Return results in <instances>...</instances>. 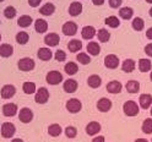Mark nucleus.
I'll return each instance as SVG.
<instances>
[{
    "mask_svg": "<svg viewBox=\"0 0 152 142\" xmlns=\"http://www.w3.org/2000/svg\"><path fill=\"white\" fill-rule=\"evenodd\" d=\"M123 111H124V114L126 117H136L139 115L140 113V106L135 102V100H126L124 104H123Z\"/></svg>",
    "mask_w": 152,
    "mask_h": 142,
    "instance_id": "obj_1",
    "label": "nucleus"
},
{
    "mask_svg": "<svg viewBox=\"0 0 152 142\" xmlns=\"http://www.w3.org/2000/svg\"><path fill=\"white\" fill-rule=\"evenodd\" d=\"M65 108L69 113H71V114H77V113H80L82 109V103L77 98H70V99L66 100Z\"/></svg>",
    "mask_w": 152,
    "mask_h": 142,
    "instance_id": "obj_2",
    "label": "nucleus"
},
{
    "mask_svg": "<svg viewBox=\"0 0 152 142\" xmlns=\"http://www.w3.org/2000/svg\"><path fill=\"white\" fill-rule=\"evenodd\" d=\"M49 97H50V94H49V91L48 88H45V87H39L36 93H34V102L38 103V104H45L49 100Z\"/></svg>",
    "mask_w": 152,
    "mask_h": 142,
    "instance_id": "obj_3",
    "label": "nucleus"
},
{
    "mask_svg": "<svg viewBox=\"0 0 152 142\" xmlns=\"http://www.w3.org/2000/svg\"><path fill=\"white\" fill-rule=\"evenodd\" d=\"M15 132H16V126L10 121H6V122H4V124H1V126H0V134H1V136L4 138L14 137Z\"/></svg>",
    "mask_w": 152,
    "mask_h": 142,
    "instance_id": "obj_4",
    "label": "nucleus"
},
{
    "mask_svg": "<svg viewBox=\"0 0 152 142\" xmlns=\"http://www.w3.org/2000/svg\"><path fill=\"white\" fill-rule=\"evenodd\" d=\"M17 68L21 71H25V72L32 71L36 68V61L32 58H27V56H25V58H21L17 61Z\"/></svg>",
    "mask_w": 152,
    "mask_h": 142,
    "instance_id": "obj_5",
    "label": "nucleus"
},
{
    "mask_svg": "<svg viewBox=\"0 0 152 142\" xmlns=\"http://www.w3.org/2000/svg\"><path fill=\"white\" fill-rule=\"evenodd\" d=\"M45 81L48 84H50V86H56V84L63 82V74L56 70H52L47 74Z\"/></svg>",
    "mask_w": 152,
    "mask_h": 142,
    "instance_id": "obj_6",
    "label": "nucleus"
},
{
    "mask_svg": "<svg viewBox=\"0 0 152 142\" xmlns=\"http://www.w3.org/2000/svg\"><path fill=\"white\" fill-rule=\"evenodd\" d=\"M33 111L31 108H27V107H23L18 110V120L23 124H30V122L33 120Z\"/></svg>",
    "mask_w": 152,
    "mask_h": 142,
    "instance_id": "obj_7",
    "label": "nucleus"
},
{
    "mask_svg": "<svg viewBox=\"0 0 152 142\" xmlns=\"http://www.w3.org/2000/svg\"><path fill=\"white\" fill-rule=\"evenodd\" d=\"M77 30H79V26L76 22L74 21H66L63 26H61V32L65 34V36H69V37H72L77 33Z\"/></svg>",
    "mask_w": 152,
    "mask_h": 142,
    "instance_id": "obj_8",
    "label": "nucleus"
},
{
    "mask_svg": "<svg viewBox=\"0 0 152 142\" xmlns=\"http://www.w3.org/2000/svg\"><path fill=\"white\" fill-rule=\"evenodd\" d=\"M3 115L6 117V118H12L17 114V111H18V107H17V104L16 103H5L3 108Z\"/></svg>",
    "mask_w": 152,
    "mask_h": 142,
    "instance_id": "obj_9",
    "label": "nucleus"
},
{
    "mask_svg": "<svg viewBox=\"0 0 152 142\" xmlns=\"http://www.w3.org/2000/svg\"><path fill=\"white\" fill-rule=\"evenodd\" d=\"M120 64V60L118 58V55L115 54H108L106 58H104V66L107 69H110V70H114L117 69Z\"/></svg>",
    "mask_w": 152,
    "mask_h": 142,
    "instance_id": "obj_10",
    "label": "nucleus"
},
{
    "mask_svg": "<svg viewBox=\"0 0 152 142\" xmlns=\"http://www.w3.org/2000/svg\"><path fill=\"white\" fill-rule=\"evenodd\" d=\"M16 94V87L14 84H4L1 87V91H0V96H1L3 99H11Z\"/></svg>",
    "mask_w": 152,
    "mask_h": 142,
    "instance_id": "obj_11",
    "label": "nucleus"
},
{
    "mask_svg": "<svg viewBox=\"0 0 152 142\" xmlns=\"http://www.w3.org/2000/svg\"><path fill=\"white\" fill-rule=\"evenodd\" d=\"M112 106H113V103L109 98L107 97H102L97 100V109L102 113H107L112 109Z\"/></svg>",
    "mask_w": 152,
    "mask_h": 142,
    "instance_id": "obj_12",
    "label": "nucleus"
},
{
    "mask_svg": "<svg viewBox=\"0 0 152 142\" xmlns=\"http://www.w3.org/2000/svg\"><path fill=\"white\" fill-rule=\"evenodd\" d=\"M44 43L48 45V47H56L60 43V37L58 33H47L44 36Z\"/></svg>",
    "mask_w": 152,
    "mask_h": 142,
    "instance_id": "obj_13",
    "label": "nucleus"
},
{
    "mask_svg": "<svg viewBox=\"0 0 152 142\" xmlns=\"http://www.w3.org/2000/svg\"><path fill=\"white\" fill-rule=\"evenodd\" d=\"M139 106L142 109H150L152 106V96L150 93H142L139 97Z\"/></svg>",
    "mask_w": 152,
    "mask_h": 142,
    "instance_id": "obj_14",
    "label": "nucleus"
},
{
    "mask_svg": "<svg viewBox=\"0 0 152 142\" xmlns=\"http://www.w3.org/2000/svg\"><path fill=\"white\" fill-rule=\"evenodd\" d=\"M63 88H64V91L66 93H74L79 88V82L76 80H74V79H68L66 81H64Z\"/></svg>",
    "mask_w": 152,
    "mask_h": 142,
    "instance_id": "obj_15",
    "label": "nucleus"
},
{
    "mask_svg": "<svg viewBox=\"0 0 152 142\" xmlns=\"http://www.w3.org/2000/svg\"><path fill=\"white\" fill-rule=\"evenodd\" d=\"M101 130H102V126L98 121H90L86 125V134L88 136H96Z\"/></svg>",
    "mask_w": 152,
    "mask_h": 142,
    "instance_id": "obj_16",
    "label": "nucleus"
},
{
    "mask_svg": "<svg viewBox=\"0 0 152 142\" xmlns=\"http://www.w3.org/2000/svg\"><path fill=\"white\" fill-rule=\"evenodd\" d=\"M96 34H97V31L93 26H85L81 30V37L86 41H91Z\"/></svg>",
    "mask_w": 152,
    "mask_h": 142,
    "instance_id": "obj_17",
    "label": "nucleus"
},
{
    "mask_svg": "<svg viewBox=\"0 0 152 142\" xmlns=\"http://www.w3.org/2000/svg\"><path fill=\"white\" fill-rule=\"evenodd\" d=\"M121 90H123V84L117 80H113L107 83V92L110 94H118L121 92Z\"/></svg>",
    "mask_w": 152,
    "mask_h": 142,
    "instance_id": "obj_18",
    "label": "nucleus"
},
{
    "mask_svg": "<svg viewBox=\"0 0 152 142\" xmlns=\"http://www.w3.org/2000/svg\"><path fill=\"white\" fill-rule=\"evenodd\" d=\"M37 55H38V59H41L43 61H49L53 58V52L49 48H47V47H42V48L38 49Z\"/></svg>",
    "mask_w": 152,
    "mask_h": 142,
    "instance_id": "obj_19",
    "label": "nucleus"
},
{
    "mask_svg": "<svg viewBox=\"0 0 152 142\" xmlns=\"http://www.w3.org/2000/svg\"><path fill=\"white\" fill-rule=\"evenodd\" d=\"M14 54V47L9 43L0 44V56L1 58H10Z\"/></svg>",
    "mask_w": 152,
    "mask_h": 142,
    "instance_id": "obj_20",
    "label": "nucleus"
},
{
    "mask_svg": "<svg viewBox=\"0 0 152 142\" xmlns=\"http://www.w3.org/2000/svg\"><path fill=\"white\" fill-rule=\"evenodd\" d=\"M134 16V9L130 6H124L119 9V17L123 20H131Z\"/></svg>",
    "mask_w": 152,
    "mask_h": 142,
    "instance_id": "obj_21",
    "label": "nucleus"
},
{
    "mask_svg": "<svg viewBox=\"0 0 152 142\" xmlns=\"http://www.w3.org/2000/svg\"><path fill=\"white\" fill-rule=\"evenodd\" d=\"M87 84H88V87H91V88H98V87H101V84H102L101 76H99V75H96V74L90 75L88 79H87Z\"/></svg>",
    "mask_w": 152,
    "mask_h": 142,
    "instance_id": "obj_22",
    "label": "nucleus"
},
{
    "mask_svg": "<svg viewBox=\"0 0 152 142\" xmlns=\"http://www.w3.org/2000/svg\"><path fill=\"white\" fill-rule=\"evenodd\" d=\"M48 22L43 18H37L34 21V30L38 32V33H45L48 31Z\"/></svg>",
    "mask_w": 152,
    "mask_h": 142,
    "instance_id": "obj_23",
    "label": "nucleus"
},
{
    "mask_svg": "<svg viewBox=\"0 0 152 142\" xmlns=\"http://www.w3.org/2000/svg\"><path fill=\"white\" fill-rule=\"evenodd\" d=\"M82 4L80 1H72L69 6V15L70 16H79L82 12Z\"/></svg>",
    "mask_w": 152,
    "mask_h": 142,
    "instance_id": "obj_24",
    "label": "nucleus"
},
{
    "mask_svg": "<svg viewBox=\"0 0 152 142\" xmlns=\"http://www.w3.org/2000/svg\"><path fill=\"white\" fill-rule=\"evenodd\" d=\"M86 49H87L88 55L96 56V55H98V54L101 53V45H99L98 42H93V41H91V42H88V44H87V47H86Z\"/></svg>",
    "mask_w": 152,
    "mask_h": 142,
    "instance_id": "obj_25",
    "label": "nucleus"
},
{
    "mask_svg": "<svg viewBox=\"0 0 152 142\" xmlns=\"http://www.w3.org/2000/svg\"><path fill=\"white\" fill-rule=\"evenodd\" d=\"M55 12V5L53 3H45L39 9V14L43 16H50Z\"/></svg>",
    "mask_w": 152,
    "mask_h": 142,
    "instance_id": "obj_26",
    "label": "nucleus"
},
{
    "mask_svg": "<svg viewBox=\"0 0 152 142\" xmlns=\"http://www.w3.org/2000/svg\"><path fill=\"white\" fill-rule=\"evenodd\" d=\"M135 68H136V63H135V60H132V59H125L124 61H123V64H121V70L124 71V72H126V74H129V72H132L135 70Z\"/></svg>",
    "mask_w": 152,
    "mask_h": 142,
    "instance_id": "obj_27",
    "label": "nucleus"
},
{
    "mask_svg": "<svg viewBox=\"0 0 152 142\" xmlns=\"http://www.w3.org/2000/svg\"><path fill=\"white\" fill-rule=\"evenodd\" d=\"M82 47H83V44H82V42L80 41V39H71V41H69V43H68V49L71 52V53H77V52H80L81 49H82Z\"/></svg>",
    "mask_w": 152,
    "mask_h": 142,
    "instance_id": "obj_28",
    "label": "nucleus"
},
{
    "mask_svg": "<svg viewBox=\"0 0 152 142\" xmlns=\"http://www.w3.org/2000/svg\"><path fill=\"white\" fill-rule=\"evenodd\" d=\"M47 131H48V135L52 136V137H58L61 135V132H63V129L59 124H50L48 126V129H47Z\"/></svg>",
    "mask_w": 152,
    "mask_h": 142,
    "instance_id": "obj_29",
    "label": "nucleus"
},
{
    "mask_svg": "<svg viewBox=\"0 0 152 142\" xmlns=\"http://www.w3.org/2000/svg\"><path fill=\"white\" fill-rule=\"evenodd\" d=\"M125 90L129 93H137L140 91V82L136 80H129L125 84Z\"/></svg>",
    "mask_w": 152,
    "mask_h": 142,
    "instance_id": "obj_30",
    "label": "nucleus"
},
{
    "mask_svg": "<svg viewBox=\"0 0 152 142\" xmlns=\"http://www.w3.org/2000/svg\"><path fill=\"white\" fill-rule=\"evenodd\" d=\"M33 22V18L30 16V15H22L17 18V25L22 27V28H26V27H30Z\"/></svg>",
    "mask_w": 152,
    "mask_h": 142,
    "instance_id": "obj_31",
    "label": "nucleus"
},
{
    "mask_svg": "<svg viewBox=\"0 0 152 142\" xmlns=\"http://www.w3.org/2000/svg\"><path fill=\"white\" fill-rule=\"evenodd\" d=\"M137 68L141 72H147V71H151L152 69V63L150 59H144V58H141L139 60V65H137Z\"/></svg>",
    "mask_w": 152,
    "mask_h": 142,
    "instance_id": "obj_32",
    "label": "nucleus"
},
{
    "mask_svg": "<svg viewBox=\"0 0 152 142\" xmlns=\"http://www.w3.org/2000/svg\"><path fill=\"white\" fill-rule=\"evenodd\" d=\"M64 71L68 74V75H70V76H74V75L79 71V65L76 64L75 61H69V63L65 64Z\"/></svg>",
    "mask_w": 152,
    "mask_h": 142,
    "instance_id": "obj_33",
    "label": "nucleus"
},
{
    "mask_svg": "<svg viewBox=\"0 0 152 142\" xmlns=\"http://www.w3.org/2000/svg\"><path fill=\"white\" fill-rule=\"evenodd\" d=\"M97 38L102 43H107L110 39V32L106 30V28H101V30L97 31Z\"/></svg>",
    "mask_w": 152,
    "mask_h": 142,
    "instance_id": "obj_34",
    "label": "nucleus"
},
{
    "mask_svg": "<svg viewBox=\"0 0 152 142\" xmlns=\"http://www.w3.org/2000/svg\"><path fill=\"white\" fill-rule=\"evenodd\" d=\"M15 39L18 44L25 45V44L28 43V41H30V34H28L27 32H25V31H20V32H17Z\"/></svg>",
    "mask_w": 152,
    "mask_h": 142,
    "instance_id": "obj_35",
    "label": "nucleus"
},
{
    "mask_svg": "<svg viewBox=\"0 0 152 142\" xmlns=\"http://www.w3.org/2000/svg\"><path fill=\"white\" fill-rule=\"evenodd\" d=\"M104 22H106V25H107L108 27H110V28H118V27L120 26V20H119V17L114 16V15L106 17Z\"/></svg>",
    "mask_w": 152,
    "mask_h": 142,
    "instance_id": "obj_36",
    "label": "nucleus"
},
{
    "mask_svg": "<svg viewBox=\"0 0 152 142\" xmlns=\"http://www.w3.org/2000/svg\"><path fill=\"white\" fill-rule=\"evenodd\" d=\"M22 91H23L26 94H33V93H36V91H37L36 83H34V82H31V81L23 82V84H22Z\"/></svg>",
    "mask_w": 152,
    "mask_h": 142,
    "instance_id": "obj_37",
    "label": "nucleus"
},
{
    "mask_svg": "<svg viewBox=\"0 0 152 142\" xmlns=\"http://www.w3.org/2000/svg\"><path fill=\"white\" fill-rule=\"evenodd\" d=\"M131 27H132V30H135V31H142L144 30V27H145V21L142 20L141 17H135V18H132V22H131Z\"/></svg>",
    "mask_w": 152,
    "mask_h": 142,
    "instance_id": "obj_38",
    "label": "nucleus"
},
{
    "mask_svg": "<svg viewBox=\"0 0 152 142\" xmlns=\"http://www.w3.org/2000/svg\"><path fill=\"white\" fill-rule=\"evenodd\" d=\"M141 130L142 132H145L147 135H151L152 134V118H147L144 120L141 125Z\"/></svg>",
    "mask_w": 152,
    "mask_h": 142,
    "instance_id": "obj_39",
    "label": "nucleus"
},
{
    "mask_svg": "<svg viewBox=\"0 0 152 142\" xmlns=\"http://www.w3.org/2000/svg\"><path fill=\"white\" fill-rule=\"evenodd\" d=\"M76 60H77L80 64H82V65H88L91 63L90 55L87 53H83V52L77 53V55H76Z\"/></svg>",
    "mask_w": 152,
    "mask_h": 142,
    "instance_id": "obj_40",
    "label": "nucleus"
},
{
    "mask_svg": "<svg viewBox=\"0 0 152 142\" xmlns=\"http://www.w3.org/2000/svg\"><path fill=\"white\" fill-rule=\"evenodd\" d=\"M16 15H17V10L14 7V6H11V5H9V6H6L5 9H4V16L7 18V20H11V18H15L16 17Z\"/></svg>",
    "mask_w": 152,
    "mask_h": 142,
    "instance_id": "obj_41",
    "label": "nucleus"
},
{
    "mask_svg": "<svg viewBox=\"0 0 152 142\" xmlns=\"http://www.w3.org/2000/svg\"><path fill=\"white\" fill-rule=\"evenodd\" d=\"M64 132H65V136L69 137V138H75L76 136H77V129H76L75 126H72V125L66 126Z\"/></svg>",
    "mask_w": 152,
    "mask_h": 142,
    "instance_id": "obj_42",
    "label": "nucleus"
},
{
    "mask_svg": "<svg viewBox=\"0 0 152 142\" xmlns=\"http://www.w3.org/2000/svg\"><path fill=\"white\" fill-rule=\"evenodd\" d=\"M54 58L56 61H59V63H63L66 60V53L63 50V49H59V50H56L55 54H54Z\"/></svg>",
    "mask_w": 152,
    "mask_h": 142,
    "instance_id": "obj_43",
    "label": "nucleus"
},
{
    "mask_svg": "<svg viewBox=\"0 0 152 142\" xmlns=\"http://www.w3.org/2000/svg\"><path fill=\"white\" fill-rule=\"evenodd\" d=\"M108 4L112 9H118V7L121 6L123 0H108Z\"/></svg>",
    "mask_w": 152,
    "mask_h": 142,
    "instance_id": "obj_44",
    "label": "nucleus"
},
{
    "mask_svg": "<svg viewBox=\"0 0 152 142\" xmlns=\"http://www.w3.org/2000/svg\"><path fill=\"white\" fill-rule=\"evenodd\" d=\"M42 3V0H28V5H30L31 7H37L39 6Z\"/></svg>",
    "mask_w": 152,
    "mask_h": 142,
    "instance_id": "obj_45",
    "label": "nucleus"
},
{
    "mask_svg": "<svg viewBox=\"0 0 152 142\" xmlns=\"http://www.w3.org/2000/svg\"><path fill=\"white\" fill-rule=\"evenodd\" d=\"M145 53L150 56V58H152V43H148L145 45Z\"/></svg>",
    "mask_w": 152,
    "mask_h": 142,
    "instance_id": "obj_46",
    "label": "nucleus"
},
{
    "mask_svg": "<svg viewBox=\"0 0 152 142\" xmlns=\"http://www.w3.org/2000/svg\"><path fill=\"white\" fill-rule=\"evenodd\" d=\"M92 142H106V138H104V136H96L92 140Z\"/></svg>",
    "mask_w": 152,
    "mask_h": 142,
    "instance_id": "obj_47",
    "label": "nucleus"
},
{
    "mask_svg": "<svg viewBox=\"0 0 152 142\" xmlns=\"http://www.w3.org/2000/svg\"><path fill=\"white\" fill-rule=\"evenodd\" d=\"M146 38L150 39V41H152V27H150L148 30L146 31Z\"/></svg>",
    "mask_w": 152,
    "mask_h": 142,
    "instance_id": "obj_48",
    "label": "nucleus"
},
{
    "mask_svg": "<svg viewBox=\"0 0 152 142\" xmlns=\"http://www.w3.org/2000/svg\"><path fill=\"white\" fill-rule=\"evenodd\" d=\"M104 1H106V0H92V3H93L94 5H97V6L103 5V4H104Z\"/></svg>",
    "mask_w": 152,
    "mask_h": 142,
    "instance_id": "obj_49",
    "label": "nucleus"
},
{
    "mask_svg": "<svg viewBox=\"0 0 152 142\" xmlns=\"http://www.w3.org/2000/svg\"><path fill=\"white\" fill-rule=\"evenodd\" d=\"M135 142H148L146 138H137V140H135Z\"/></svg>",
    "mask_w": 152,
    "mask_h": 142,
    "instance_id": "obj_50",
    "label": "nucleus"
},
{
    "mask_svg": "<svg viewBox=\"0 0 152 142\" xmlns=\"http://www.w3.org/2000/svg\"><path fill=\"white\" fill-rule=\"evenodd\" d=\"M10 142H23V140H22V138H14V140H11Z\"/></svg>",
    "mask_w": 152,
    "mask_h": 142,
    "instance_id": "obj_51",
    "label": "nucleus"
},
{
    "mask_svg": "<svg viewBox=\"0 0 152 142\" xmlns=\"http://www.w3.org/2000/svg\"><path fill=\"white\" fill-rule=\"evenodd\" d=\"M148 15L152 17V6H151V9H150V10H148Z\"/></svg>",
    "mask_w": 152,
    "mask_h": 142,
    "instance_id": "obj_52",
    "label": "nucleus"
},
{
    "mask_svg": "<svg viewBox=\"0 0 152 142\" xmlns=\"http://www.w3.org/2000/svg\"><path fill=\"white\" fill-rule=\"evenodd\" d=\"M150 114H151V117H152V106H151V108H150Z\"/></svg>",
    "mask_w": 152,
    "mask_h": 142,
    "instance_id": "obj_53",
    "label": "nucleus"
},
{
    "mask_svg": "<svg viewBox=\"0 0 152 142\" xmlns=\"http://www.w3.org/2000/svg\"><path fill=\"white\" fill-rule=\"evenodd\" d=\"M146 3H148V4H152V0H146Z\"/></svg>",
    "mask_w": 152,
    "mask_h": 142,
    "instance_id": "obj_54",
    "label": "nucleus"
},
{
    "mask_svg": "<svg viewBox=\"0 0 152 142\" xmlns=\"http://www.w3.org/2000/svg\"><path fill=\"white\" fill-rule=\"evenodd\" d=\"M150 80L152 81V71H151V74H150Z\"/></svg>",
    "mask_w": 152,
    "mask_h": 142,
    "instance_id": "obj_55",
    "label": "nucleus"
},
{
    "mask_svg": "<svg viewBox=\"0 0 152 142\" xmlns=\"http://www.w3.org/2000/svg\"><path fill=\"white\" fill-rule=\"evenodd\" d=\"M0 42H1V34H0Z\"/></svg>",
    "mask_w": 152,
    "mask_h": 142,
    "instance_id": "obj_56",
    "label": "nucleus"
},
{
    "mask_svg": "<svg viewBox=\"0 0 152 142\" xmlns=\"http://www.w3.org/2000/svg\"><path fill=\"white\" fill-rule=\"evenodd\" d=\"M3 1H4V0H0V3H3Z\"/></svg>",
    "mask_w": 152,
    "mask_h": 142,
    "instance_id": "obj_57",
    "label": "nucleus"
},
{
    "mask_svg": "<svg viewBox=\"0 0 152 142\" xmlns=\"http://www.w3.org/2000/svg\"><path fill=\"white\" fill-rule=\"evenodd\" d=\"M151 142H152V138H151Z\"/></svg>",
    "mask_w": 152,
    "mask_h": 142,
    "instance_id": "obj_58",
    "label": "nucleus"
},
{
    "mask_svg": "<svg viewBox=\"0 0 152 142\" xmlns=\"http://www.w3.org/2000/svg\"><path fill=\"white\" fill-rule=\"evenodd\" d=\"M0 23H1V21H0Z\"/></svg>",
    "mask_w": 152,
    "mask_h": 142,
    "instance_id": "obj_59",
    "label": "nucleus"
}]
</instances>
